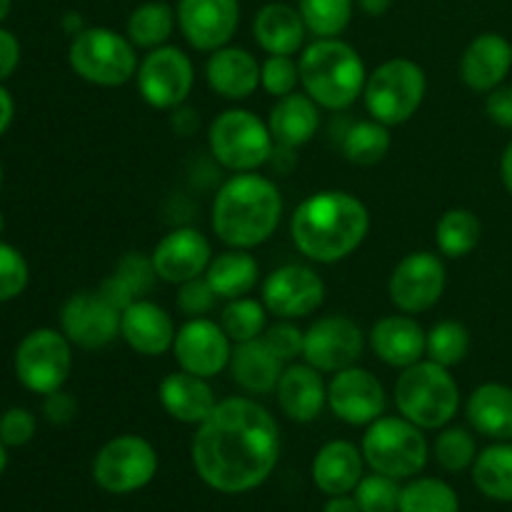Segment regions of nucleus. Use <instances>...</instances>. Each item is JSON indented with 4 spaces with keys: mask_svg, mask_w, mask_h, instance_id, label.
<instances>
[{
    "mask_svg": "<svg viewBox=\"0 0 512 512\" xmlns=\"http://www.w3.org/2000/svg\"><path fill=\"white\" fill-rule=\"evenodd\" d=\"M190 460L210 490L250 493L273 475L280 460L278 420L253 395L218 400L195 430Z\"/></svg>",
    "mask_w": 512,
    "mask_h": 512,
    "instance_id": "obj_1",
    "label": "nucleus"
},
{
    "mask_svg": "<svg viewBox=\"0 0 512 512\" xmlns=\"http://www.w3.org/2000/svg\"><path fill=\"white\" fill-rule=\"evenodd\" d=\"M370 233L368 205L345 190L308 195L290 218V238L300 255L320 265L350 258Z\"/></svg>",
    "mask_w": 512,
    "mask_h": 512,
    "instance_id": "obj_2",
    "label": "nucleus"
},
{
    "mask_svg": "<svg viewBox=\"0 0 512 512\" xmlns=\"http://www.w3.org/2000/svg\"><path fill=\"white\" fill-rule=\"evenodd\" d=\"M283 220V195L270 178L233 173L213 198L210 225L228 248L253 250L268 243Z\"/></svg>",
    "mask_w": 512,
    "mask_h": 512,
    "instance_id": "obj_3",
    "label": "nucleus"
},
{
    "mask_svg": "<svg viewBox=\"0 0 512 512\" xmlns=\"http://www.w3.org/2000/svg\"><path fill=\"white\" fill-rule=\"evenodd\" d=\"M298 68L300 88L320 108L340 113L363 98L368 70L358 50L345 40L315 38L300 50Z\"/></svg>",
    "mask_w": 512,
    "mask_h": 512,
    "instance_id": "obj_4",
    "label": "nucleus"
},
{
    "mask_svg": "<svg viewBox=\"0 0 512 512\" xmlns=\"http://www.w3.org/2000/svg\"><path fill=\"white\" fill-rule=\"evenodd\" d=\"M395 408L423 430H440L453 423L460 410V385L450 368L423 358L400 370L395 380Z\"/></svg>",
    "mask_w": 512,
    "mask_h": 512,
    "instance_id": "obj_5",
    "label": "nucleus"
},
{
    "mask_svg": "<svg viewBox=\"0 0 512 512\" xmlns=\"http://www.w3.org/2000/svg\"><path fill=\"white\" fill-rule=\"evenodd\" d=\"M68 63L85 83L118 88L135 80L140 60L138 48L130 43L128 35L105 25H85L70 40Z\"/></svg>",
    "mask_w": 512,
    "mask_h": 512,
    "instance_id": "obj_6",
    "label": "nucleus"
},
{
    "mask_svg": "<svg viewBox=\"0 0 512 512\" xmlns=\"http://www.w3.org/2000/svg\"><path fill=\"white\" fill-rule=\"evenodd\" d=\"M425 95H428V75L423 65L410 58H388L373 73H368L363 103L370 118L393 128L418 115Z\"/></svg>",
    "mask_w": 512,
    "mask_h": 512,
    "instance_id": "obj_7",
    "label": "nucleus"
},
{
    "mask_svg": "<svg viewBox=\"0 0 512 512\" xmlns=\"http://www.w3.org/2000/svg\"><path fill=\"white\" fill-rule=\"evenodd\" d=\"M360 450L373 473L395 480L415 478L428 465L430 455L425 430L400 413L380 415L375 423H370L365 428Z\"/></svg>",
    "mask_w": 512,
    "mask_h": 512,
    "instance_id": "obj_8",
    "label": "nucleus"
},
{
    "mask_svg": "<svg viewBox=\"0 0 512 512\" xmlns=\"http://www.w3.org/2000/svg\"><path fill=\"white\" fill-rule=\"evenodd\" d=\"M210 155L230 173H255L268 165L275 140L268 120L245 108L223 110L208 128Z\"/></svg>",
    "mask_w": 512,
    "mask_h": 512,
    "instance_id": "obj_9",
    "label": "nucleus"
},
{
    "mask_svg": "<svg viewBox=\"0 0 512 512\" xmlns=\"http://www.w3.org/2000/svg\"><path fill=\"white\" fill-rule=\"evenodd\" d=\"M158 453L143 435H115L93 460V480L110 495H130L153 483Z\"/></svg>",
    "mask_w": 512,
    "mask_h": 512,
    "instance_id": "obj_10",
    "label": "nucleus"
},
{
    "mask_svg": "<svg viewBox=\"0 0 512 512\" xmlns=\"http://www.w3.org/2000/svg\"><path fill=\"white\" fill-rule=\"evenodd\" d=\"M73 373V343L63 330H30L15 350V375L25 390L50 395L63 388Z\"/></svg>",
    "mask_w": 512,
    "mask_h": 512,
    "instance_id": "obj_11",
    "label": "nucleus"
},
{
    "mask_svg": "<svg viewBox=\"0 0 512 512\" xmlns=\"http://www.w3.org/2000/svg\"><path fill=\"white\" fill-rule=\"evenodd\" d=\"M138 93L150 108L175 110L188 103L195 85V65L178 45H160L143 55L135 73Z\"/></svg>",
    "mask_w": 512,
    "mask_h": 512,
    "instance_id": "obj_12",
    "label": "nucleus"
},
{
    "mask_svg": "<svg viewBox=\"0 0 512 512\" xmlns=\"http://www.w3.org/2000/svg\"><path fill=\"white\" fill-rule=\"evenodd\" d=\"M445 285H448V270L443 258L430 250H415L393 268L388 295L400 313L420 315L440 303Z\"/></svg>",
    "mask_w": 512,
    "mask_h": 512,
    "instance_id": "obj_13",
    "label": "nucleus"
},
{
    "mask_svg": "<svg viewBox=\"0 0 512 512\" xmlns=\"http://www.w3.org/2000/svg\"><path fill=\"white\" fill-rule=\"evenodd\" d=\"M260 300L278 320L308 318L323 305L325 283L310 265H280L260 285Z\"/></svg>",
    "mask_w": 512,
    "mask_h": 512,
    "instance_id": "obj_14",
    "label": "nucleus"
},
{
    "mask_svg": "<svg viewBox=\"0 0 512 512\" xmlns=\"http://www.w3.org/2000/svg\"><path fill=\"white\" fill-rule=\"evenodd\" d=\"M365 350V333L348 315H323L305 330L303 360L320 373L358 365Z\"/></svg>",
    "mask_w": 512,
    "mask_h": 512,
    "instance_id": "obj_15",
    "label": "nucleus"
},
{
    "mask_svg": "<svg viewBox=\"0 0 512 512\" xmlns=\"http://www.w3.org/2000/svg\"><path fill=\"white\" fill-rule=\"evenodd\" d=\"M173 358L180 370L200 375V378H215L228 370L230 355H233V340L225 335L218 320L188 318L175 333Z\"/></svg>",
    "mask_w": 512,
    "mask_h": 512,
    "instance_id": "obj_16",
    "label": "nucleus"
},
{
    "mask_svg": "<svg viewBox=\"0 0 512 512\" xmlns=\"http://www.w3.org/2000/svg\"><path fill=\"white\" fill-rule=\"evenodd\" d=\"M60 330L83 350L108 348L120 338V310L113 308L100 290H80L60 308Z\"/></svg>",
    "mask_w": 512,
    "mask_h": 512,
    "instance_id": "obj_17",
    "label": "nucleus"
},
{
    "mask_svg": "<svg viewBox=\"0 0 512 512\" xmlns=\"http://www.w3.org/2000/svg\"><path fill=\"white\" fill-rule=\"evenodd\" d=\"M385 405H388V395H385L383 383L370 370L350 365L330 378L328 408L345 425L368 428L380 415H385Z\"/></svg>",
    "mask_w": 512,
    "mask_h": 512,
    "instance_id": "obj_18",
    "label": "nucleus"
},
{
    "mask_svg": "<svg viewBox=\"0 0 512 512\" xmlns=\"http://www.w3.org/2000/svg\"><path fill=\"white\" fill-rule=\"evenodd\" d=\"M178 28L200 53L230 45L240 25V0H178Z\"/></svg>",
    "mask_w": 512,
    "mask_h": 512,
    "instance_id": "obj_19",
    "label": "nucleus"
},
{
    "mask_svg": "<svg viewBox=\"0 0 512 512\" xmlns=\"http://www.w3.org/2000/svg\"><path fill=\"white\" fill-rule=\"evenodd\" d=\"M158 280L183 285L200 278L213 260V245L198 228H175L158 240L150 253Z\"/></svg>",
    "mask_w": 512,
    "mask_h": 512,
    "instance_id": "obj_20",
    "label": "nucleus"
},
{
    "mask_svg": "<svg viewBox=\"0 0 512 512\" xmlns=\"http://www.w3.org/2000/svg\"><path fill=\"white\" fill-rule=\"evenodd\" d=\"M175 320L163 305L138 298L120 313V338L133 353L143 358H160L170 353L175 343Z\"/></svg>",
    "mask_w": 512,
    "mask_h": 512,
    "instance_id": "obj_21",
    "label": "nucleus"
},
{
    "mask_svg": "<svg viewBox=\"0 0 512 512\" xmlns=\"http://www.w3.org/2000/svg\"><path fill=\"white\" fill-rule=\"evenodd\" d=\"M275 398L285 418L293 423H313L328 408V383L323 380V373L305 360L290 363L280 375Z\"/></svg>",
    "mask_w": 512,
    "mask_h": 512,
    "instance_id": "obj_22",
    "label": "nucleus"
},
{
    "mask_svg": "<svg viewBox=\"0 0 512 512\" xmlns=\"http://www.w3.org/2000/svg\"><path fill=\"white\" fill-rule=\"evenodd\" d=\"M425 340L428 330L408 313L385 315L368 333V343L378 360L398 370L410 368L425 358Z\"/></svg>",
    "mask_w": 512,
    "mask_h": 512,
    "instance_id": "obj_23",
    "label": "nucleus"
},
{
    "mask_svg": "<svg viewBox=\"0 0 512 512\" xmlns=\"http://www.w3.org/2000/svg\"><path fill=\"white\" fill-rule=\"evenodd\" d=\"M510 68V40L500 33H480L460 55V78L475 93H490L503 85Z\"/></svg>",
    "mask_w": 512,
    "mask_h": 512,
    "instance_id": "obj_24",
    "label": "nucleus"
},
{
    "mask_svg": "<svg viewBox=\"0 0 512 512\" xmlns=\"http://www.w3.org/2000/svg\"><path fill=\"white\" fill-rule=\"evenodd\" d=\"M158 400L165 413L183 425H195L198 428L205 418L215 410L218 398L208 378L175 370L168 373L158 385Z\"/></svg>",
    "mask_w": 512,
    "mask_h": 512,
    "instance_id": "obj_25",
    "label": "nucleus"
},
{
    "mask_svg": "<svg viewBox=\"0 0 512 512\" xmlns=\"http://www.w3.org/2000/svg\"><path fill=\"white\" fill-rule=\"evenodd\" d=\"M205 80L220 98L245 100L260 88V63L250 50L225 45L210 53L205 63Z\"/></svg>",
    "mask_w": 512,
    "mask_h": 512,
    "instance_id": "obj_26",
    "label": "nucleus"
},
{
    "mask_svg": "<svg viewBox=\"0 0 512 512\" xmlns=\"http://www.w3.org/2000/svg\"><path fill=\"white\" fill-rule=\"evenodd\" d=\"M363 465L365 458L358 445L350 440H330L315 453L310 475H313L315 488L333 498V495H348L358 488L363 480Z\"/></svg>",
    "mask_w": 512,
    "mask_h": 512,
    "instance_id": "obj_27",
    "label": "nucleus"
},
{
    "mask_svg": "<svg viewBox=\"0 0 512 512\" xmlns=\"http://www.w3.org/2000/svg\"><path fill=\"white\" fill-rule=\"evenodd\" d=\"M253 38L268 55H295L305 48L308 28L295 5L265 3L253 18Z\"/></svg>",
    "mask_w": 512,
    "mask_h": 512,
    "instance_id": "obj_28",
    "label": "nucleus"
},
{
    "mask_svg": "<svg viewBox=\"0 0 512 512\" xmlns=\"http://www.w3.org/2000/svg\"><path fill=\"white\" fill-rule=\"evenodd\" d=\"M285 363L263 343V338L233 345L228 373L245 395H270L278 388Z\"/></svg>",
    "mask_w": 512,
    "mask_h": 512,
    "instance_id": "obj_29",
    "label": "nucleus"
},
{
    "mask_svg": "<svg viewBox=\"0 0 512 512\" xmlns=\"http://www.w3.org/2000/svg\"><path fill=\"white\" fill-rule=\"evenodd\" d=\"M268 128L278 145H288L295 150L303 148L320 128V105L303 90L275 98L268 115Z\"/></svg>",
    "mask_w": 512,
    "mask_h": 512,
    "instance_id": "obj_30",
    "label": "nucleus"
},
{
    "mask_svg": "<svg viewBox=\"0 0 512 512\" xmlns=\"http://www.w3.org/2000/svg\"><path fill=\"white\" fill-rule=\"evenodd\" d=\"M470 428L483 438L503 443L512 440V388L503 383H483L465 403Z\"/></svg>",
    "mask_w": 512,
    "mask_h": 512,
    "instance_id": "obj_31",
    "label": "nucleus"
},
{
    "mask_svg": "<svg viewBox=\"0 0 512 512\" xmlns=\"http://www.w3.org/2000/svg\"><path fill=\"white\" fill-rule=\"evenodd\" d=\"M205 280L220 300L243 298V295L253 293L255 285L260 283V265L250 255V250L228 248L213 255L208 270H205Z\"/></svg>",
    "mask_w": 512,
    "mask_h": 512,
    "instance_id": "obj_32",
    "label": "nucleus"
},
{
    "mask_svg": "<svg viewBox=\"0 0 512 512\" xmlns=\"http://www.w3.org/2000/svg\"><path fill=\"white\" fill-rule=\"evenodd\" d=\"M178 28V13L165 0H148L140 3L125 23V35L130 43L140 50H155L160 45H168Z\"/></svg>",
    "mask_w": 512,
    "mask_h": 512,
    "instance_id": "obj_33",
    "label": "nucleus"
},
{
    "mask_svg": "<svg viewBox=\"0 0 512 512\" xmlns=\"http://www.w3.org/2000/svg\"><path fill=\"white\" fill-rule=\"evenodd\" d=\"M473 483L485 498L512 503V440L480 450L473 463Z\"/></svg>",
    "mask_w": 512,
    "mask_h": 512,
    "instance_id": "obj_34",
    "label": "nucleus"
},
{
    "mask_svg": "<svg viewBox=\"0 0 512 512\" xmlns=\"http://www.w3.org/2000/svg\"><path fill=\"white\" fill-rule=\"evenodd\" d=\"M480 238H483V223L468 208L445 210L435 225V245H438L440 255L450 260L473 253L480 245Z\"/></svg>",
    "mask_w": 512,
    "mask_h": 512,
    "instance_id": "obj_35",
    "label": "nucleus"
},
{
    "mask_svg": "<svg viewBox=\"0 0 512 512\" xmlns=\"http://www.w3.org/2000/svg\"><path fill=\"white\" fill-rule=\"evenodd\" d=\"M393 148V135H390L388 125L378 123V120H358L350 125L340 138V150H343L345 160L360 168H373L378 165L385 155Z\"/></svg>",
    "mask_w": 512,
    "mask_h": 512,
    "instance_id": "obj_36",
    "label": "nucleus"
},
{
    "mask_svg": "<svg viewBox=\"0 0 512 512\" xmlns=\"http://www.w3.org/2000/svg\"><path fill=\"white\" fill-rule=\"evenodd\" d=\"M268 308L263 300H255L243 295V298L225 300L223 310H220V328L225 330L233 345L248 343V340L260 338L268 328Z\"/></svg>",
    "mask_w": 512,
    "mask_h": 512,
    "instance_id": "obj_37",
    "label": "nucleus"
},
{
    "mask_svg": "<svg viewBox=\"0 0 512 512\" xmlns=\"http://www.w3.org/2000/svg\"><path fill=\"white\" fill-rule=\"evenodd\" d=\"M305 28L315 38H340L355 13V0H298Z\"/></svg>",
    "mask_w": 512,
    "mask_h": 512,
    "instance_id": "obj_38",
    "label": "nucleus"
},
{
    "mask_svg": "<svg viewBox=\"0 0 512 512\" xmlns=\"http://www.w3.org/2000/svg\"><path fill=\"white\" fill-rule=\"evenodd\" d=\"M398 512H460V500L445 480L415 478L400 493Z\"/></svg>",
    "mask_w": 512,
    "mask_h": 512,
    "instance_id": "obj_39",
    "label": "nucleus"
},
{
    "mask_svg": "<svg viewBox=\"0 0 512 512\" xmlns=\"http://www.w3.org/2000/svg\"><path fill=\"white\" fill-rule=\"evenodd\" d=\"M470 353V333L458 320H440L428 330L425 340V358L443 368H455Z\"/></svg>",
    "mask_w": 512,
    "mask_h": 512,
    "instance_id": "obj_40",
    "label": "nucleus"
},
{
    "mask_svg": "<svg viewBox=\"0 0 512 512\" xmlns=\"http://www.w3.org/2000/svg\"><path fill=\"white\" fill-rule=\"evenodd\" d=\"M433 455L443 470L463 473V470L473 468L475 458H478V443H475V435L468 428L445 425V428H440L438 438H435Z\"/></svg>",
    "mask_w": 512,
    "mask_h": 512,
    "instance_id": "obj_41",
    "label": "nucleus"
},
{
    "mask_svg": "<svg viewBox=\"0 0 512 512\" xmlns=\"http://www.w3.org/2000/svg\"><path fill=\"white\" fill-rule=\"evenodd\" d=\"M400 493L403 488L398 485V480L380 473L363 475L358 488L353 490L360 512H398Z\"/></svg>",
    "mask_w": 512,
    "mask_h": 512,
    "instance_id": "obj_42",
    "label": "nucleus"
},
{
    "mask_svg": "<svg viewBox=\"0 0 512 512\" xmlns=\"http://www.w3.org/2000/svg\"><path fill=\"white\" fill-rule=\"evenodd\" d=\"M300 85V68L293 55H268L260 63V88L273 98L295 93Z\"/></svg>",
    "mask_w": 512,
    "mask_h": 512,
    "instance_id": "obj_43",
    "label": "nucleus"
},
{
    "mask_svg": "<svg viewBox=\"0 0 512 512\" xmlns=\"http://www.w3.org/2000/svg\"><path fill=\"white\" fill-rule=\"evenodd\" d=\"M30 283L28 260L23 258L18 248L0 240V303L15 300L23 295V290Z\"/></svg>",
    "mask_w": 512,
    "mask_h": 512,
    "instance_id": "obj_44",
    "label": "nucleus"
},
{
    "mask_svg": "<svg viewBox=\"0 0 512 512\" xmlns=\"http://www.w3.org/2000/svg\"><path fill=\"white\" fill-rule=\"evenodd\" d=\"M125 285L135 293V298H145V295L153 290V285L158 283V273H155L153 258L145 253H125L123 258L118 260L113 270Z\"/></svg>",
    "mask_w": 512,
    "mask_h": 512,
    "instance_id": "obj_45",
    "label": "nucleus"
},
{
    "mask_svg": "<svg viewBox=\"0 0 512 512\" xmlns=\"http://www.w3.org/2000/svg\"><path fill=\"white\" fill-rule=\"evenodd\" d=\"M263 343L283 360L285 365L295 363L303 358V343H305V330L300 328L295 320H278L275 325H268L265 333L260 335Z\"/></svg>",
    "mask_w": 512,
    "mask_h": 512,
    "instance_id": "obj_46",
    "label": "nucleus"
},
{
    "mask_svg": "<svg viewBox=\"0 0 512 512\" xmlns=\"http://www.w3.org/2000/svg\"><path fill=\"white\" fill-rule=\"evenodd\" d=\"M218 295L210 288V283L205 280V275L200 278L188 280V283L178 285V298H175V305H178L180 313L185 318H205L210 310L218 305Z\"/></svg>",
    "mask_w": 512,
    "mask_h": 512,
    "instance_id": "obj_47",
    "label": "nucleus"
},
{
    "mask_svg": "<svg viewBox=\"0 0 512 512\" xmlns=\"http://www.w3.org/2000/svg\"><path fill=\"white\" fill-rule=\"evenodd\" d=\"M38 430V420L30 410L25 408H10L0 415V440L8 448H23L35 438Z\"/></svg>",
    "mask_w": 512,
    "mask_h": 512,
    "instance_id": "obj_48",
    "label": "nucleus"
},
{
    "mask_svg": "<svg viewBox=\"0 0 512 512\" xmlns=\"http://www.w3.org/2000/svg\"><path fill=\"white\" fill-rule=\"evenodd\" d=\"M43 415H45V420L53 425L73 423L75 415H78V400H75L70 393H65L63 388L55 390V393L45 395Z\"/></svg>",
    "mask_w": 512,
    "mask_h": 512,
    "instance_id": "obj_49",
    "label": "nucleus"
},
{
    "mask_svg": "<svg viewBox=\"0 0 512 512\" xmlns=\"http://www.w3.org/2000/svg\"><path fill=\"white\" fill-rule=\"evenodd\" d=\"M485 95V115L500 128L512 130V85L503 83Z\"/></svg>",
    "mask_w": 512,
    "mask_h": 512,
    "instance_id": "obj_50",
    "label": "nucleus"
},
{
    "mask_svg": "<svg viewBox=\"0 0 512 512\" xmlns=\"http://www.w3.org/2000/svg\"><path fill=\"white\" fill-rule=\"evenodd\" d=\"M98 290H100V295H103V298L108 300L110 305H113V308L120 310V313H123V310L128 308L130 303H135V300H138V298H135L133 290H130L128 285H125L123 280H120L115 273H110L108 278L100 283Z\"/></svg>",
    "mask_w": 512,
    "mask_h": 512,
    "instance_id": "obj_51",
    "label": "nucleus"
},
{
    "mask_svg": "<svg viewBox=\"0 0 512 512\" xmlns=\"http://www.w3.org/2000/svg\"><path fill=\"white\" fill-rule=\"evenodd\" d=\"M20 63V43L10 30L0 28V83L15 73Z\"/></svg>",
    "mask_w": 512,
    "mask_h": 512,
    "instance_id": "obj_52",
    "label": "nucleus"
},
{
    "mask_svg": "<svg viewBox=\"0 0 512 512\" xmlns=\"http://www.w3.org/2000/svg\"><path fill=\"white\" fill-rule=\"evenodd\" d=\"M170 113H173V128L178 130V135H190L198 128V115H195V110H188L185 105H180V108L170 110Z\"/></svg>",
    "mask_w": 512,
    "mask_h": 512,
    "instance_id": "obj_53",
    "label": "nucleus"
},
{
    "mask_svg": "<svg viewBox=\"0 0 512 512\" xmlns=\"http://www.w3.org/2000/svg\"><path fill=\"white\" fill-rule=\"evenodd\" d=\"M295 148H288V145H278L275 143L273 148V155H270L268 165H273V168H278V173H290L295 165Z\"/></svg>",
    "mask_w": 512,
    "mask_h": 512,
    "instance_id": "obj_54",
    "label": "nucleus"
},
{
    "mask_svg": "<svg viewBox=\"0 0 512 512\" xmlns=\"http://www.w3.org/2000/svg\"><path fill=\"white\" fill-rule=\"evenodd\" d=\"M13 115H15L13 98H10L8 90L0 85V135L10 128V123H13Z\"/></svg>",
    "mask_w": 512,
    "mask_h": 512,
    "instance_id": "obj_55",
    "label": "nucleus"
},
{
    "mask_svg": "<svg viewBox=\"0 0 512 512\" xmlns=\"http://www.w3.org/2000/svg\"><path fill=\"white\" fill-rule=\"evenodd\" d=\"M323 512H360V508L355 495L348 493V495H333V498H328Z\"/></svg>",
    "mask_w": 512,
    "mask_h": 512,
    "instance_id": "obj_56",
    "label": "nucleus"
},
{
    "mask_svg": "<svg viewBox=\"0 0 512 512\" xmlns=\"http://www.w3.org/2000/svg\"><path fill=\"white\" fill-rule=\"evenodd\" d=\"M355 5H358L365 15H370V18H380V15L388 13L393 0H355Z\"/></svg>",
    "mask_w": 512,
    "mask_h": 512,
    "instance_id": "obj_57",
    "label": "nucleus"
},
{
    "mask_svg": "<svg viewBox=\"0 0 512 512\" xmlns=\"http://www.w3.org/2000/svg\"><path fill=\"white\" fill-rule=\"evenodd\" d=\"M500 180H503L505 190L512 195V140L505 145L503 155H500Z\"/></svg>",
    "mask_w": 512,
    "mask_h": 512,
    "instance_id": "obj_58",
    "label": "nucleus"
},
{
    "mask_svg": "<svg viewBox=\"0 0 512 512\" xmlns=\"http://www.w3.org/2000/svg\"><path fill=\"white\" fill-rule=\"evenodd\" d=\"M63 28L68 30L70 35H78L80 30L85 28V25H83V20H80L78 13H68V15H65V20H63Z\"/></svg>",
    "mask_w": 512,
    "mask_h": 512,
    "instance_id": "obj_59",
    "label": "nucleus"
},
{
    "mask_svg": "<svg viewBox=\"0 0 512 512\" xmlns=\"http://www.w3.org/2000/svg\"><path fill=\"white\" fill-rule=\"evenodd\" d=\"M5 468H8V445L0 440V475L5 473Z\"/></svg>",
    "mask_w": 512,
    "mask_h": 512,
    "instance_id": "obj_60",
    "label": "nucleus"
},
{
    "mask_svg": "<svg viewBox=\"0 0 512 512\" xmlns=\"http://www.w3.org/2000/svg\"><path fill=\"white\" fill-rule=\"evenodd\" d=\"M10 5H13V0H0V23H3V20L8 18Z\"/></svg>",
    "mask_w": 512,
    "mask_h": 512,
    "instance_id": "obj_61",
    "label": "nucleus"
},
{
    "mask_svg": "<svg viewBox=\"0 0 512 512\" xmlns=\"http://www.w3.org/2000/svg\"><path fill=\"white\" fill-rule=\"evenodd\" d=\"M3 230H5V218H3V213H0V235H3Z\"/></svg>",
    "mask_w": 512,
    "mask_h": 512,
    "instance_id": "obj_62",
    "label": "nucleus"
},
{
    "mask_svg": "<svg viewBox=\"0 0 512 512\" xmlns=\"http://www.w3.org/2000/svg\"><path fill=\"white\" fill-rule=\"evenodd\" d=\"M0 185H3V165H0Z\"/></svg>",
    "mask_w": 512,
    "mask_h": 512,
    "instance_id": "obj_63",
    "label": "nucleus"
},
{
    "mask_svg": "<svg viewBox=\"0 0 512 512\" xmlns=\"http://www.w3.org/2000/svg\"><path fill=\"white\" fill-rule=\"evenodd\" d=\"M510 50H512V40H510Z\"/></svg>",
    "mask_w": 512,
    "mask_h": 512,
    "instance_id": "obj_64",
    "label": "nucleus"
}]
</instances>
